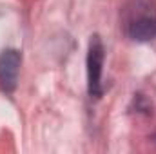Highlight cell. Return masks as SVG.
I'll use <instances>...</instances> for the list:
<instances>
[{
	"mask_svg": "<svg viewBox=\"0 0 156 154\" xmlns=\"http://www.w3.org/2000/svg\"><path fill=\"white\" fill-rule=\"evenodd\" d=\"M104 58H105V49L102 38L98 35H93L87 49V93L94 100H98L104 94V85H102Z\"/></svg>",
	"mask_w": 156,
	"mask_h": 154,
	"instance_id": "7a4b0ae2",
	"label": "cell"
},
{
	"mask_svg": "<svg viewBox=\"0 0 156 154\" xmlns=\"http://www.w3.org/2000/svg\"><path fill=\"white\" fill-rule=\"evenodd\" d=\"M20 51L16 49H5L0 53V89L4 93H13L18 82L20 73Z\"/></svg>",
	"mask_w": 156,
	"mask_h": 154,
	"instance_id": "3957f363",
	"label": "cell"
},
{
	"mask_svg": "<svg viewBox=\"0 0 156 154\" xmlns=\"http://www.w3.org/2000/svg\"><path fill=\"white\" fill-rule=\"evenodd\" d=\"M122 27L133 42L156 38V0H127L122 9Z\"/></svg>",
	"mask_w": 156,
	"mask_h": 154,
	"instance_id": "6da1fadb",
	"label": "cell"
}]
</instances>
